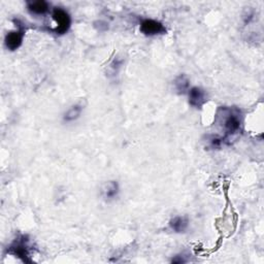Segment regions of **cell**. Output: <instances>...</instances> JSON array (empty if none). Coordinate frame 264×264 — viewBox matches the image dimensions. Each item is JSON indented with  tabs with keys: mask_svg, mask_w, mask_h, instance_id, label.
I'll use <instances>...</instances> for the list:
<instances>
[{
	"mask_svg": "<svg viewBox=\"0 0 264 264\" xmlns=\"http://www.w3.org/2000/svg\"><path fill=\"white\" fill-rule=\"evenodd\" d=\"M174 88L179 93H185L189 90V80L186 76L181 75L174 81Z\"/></svg>",
	"mask_w": 264,
	"mask_h": 264,
	"instance_id": "8fae6325",
	"label": "cell"
},
{
	"mask_svg": "<svg viewBox=\"0 0 264 264\" xmlns=\"http://www.w3.org/2000/svg\"><path fill=\"white\" fill-rule=\"evenodd\" d=\"M28 239L24 235L16 239L11 247L13 254L19 257L28 256Z\"/></svg>",
	"mask_w": 264,
	"mask_h": 264,
	"instance_id": "52a82bcc",
	"label": "cell"
},
{
	"mask_svg": "<svg viewBox=\"0 0 264 264\" xmlns=\"http://www.w3.org/2000/svg\"><path fill=\"white\" fill-rule=\"evenodd\" d=\"M189 103L193 108L199 109L206 101V93L200 87H192L188 90Z\"/></svg>",
	"mask_w": 264,
	"mask_h": 264,
	"instance_id": "277c9868",
	"label": "cell"
},
{
	"mask_svg": "<svg viewBox=\"0 0 264 264\" xmlns=\"http://www.w3.org/2000/svg\"><path fill=\"white\" fill-rule=\"evenodd\" d=\"M139 29L147 37H155V35L163 34L166 32V29L161 22L153 19L143 20L142 23H140Z\"/></svg>",
	"mask_w": 264,
	"mask_h": 264,
	"instance_id": "3957f363",
	"label": "cell"
},
{
	"mask_svg": "<svg viewBox=\"0 0 264 264\" xmlns=\"http://www.w3.org/2000/svg\"><path fill=\"white\" fill-rule=\"evenodd\" d=\"M24 31L23 30H14L7 34L5 44L8 50L16 51L19 49L23 43Z\"/></svg>",
	"mask_w": 264,
	"mask_h": 264,
	"instance_id": "8992f818",
	"label": "cell"
},
{
	"mask_svg": "<svg viewBox=\"0 0 264 264\" xmlns=\"http://www.w3.org/2000/svg\"><path fill=\"white\" fill-rule=\"evenodd\" d=\"M169 227L174 232L183 233L188 229L189 220L185 216H177L169 221Z\"/></svg>",
	"mask_w": 264,
	"mask_h": 264,
	"instance_id": "9c48e42d",
	"label": "cell"
},
{
	"mask_svg": "<svg viewBox=\"0 0 264 264\" xmlns=\"http://www.w3.org/2000/svg\"><path fill=\"white\" fill-rule=\"evenodd\" d=\"M27 10L32 15L44 16L50 11V5L47 2H44V0L30 2L27 4Z\"/></svg>",
	"mask_w": 264,
	"mask_h": 264,
	"instance_id": "ba28073f",
	"label": "cell"
},
{
	"mask_svg": "<svg viewBox=\"0 0 264 264\" xmlns=\"http://www.w3.org/2000/svg\"><path fill=\"white\" fill-rule=\"evenodd\" d=\"M120 192V186L117 181H109L102 185L100 189V195L105 201H113L115 200Z\"/></svg>",
	"mask_w": 264,
	"mask_h": 264,
	"instance_id": "5b68a950",
	"label": "cell"
},
{
	"mask_svg": "<svg viewBox=\"0 0 264 264\" xmlns=\"http://www.w3.org/2000/svg\"><path fill=\"white\" fill-rule=\"evenodd\" d=\"M223 128L227 134H235L239 131L241 121L239 115L232 110H223Z\"/></svg>",
	"mask_w": 264,
	"mask_h": 264,
	"instance_id": "6da1fadb",
	"label": "cell"
},
{
	"mask_svg": "<svg viewBox=\"0 0 264 264\" xmlns=\"http://www.w3.org/2000/svg\"><path fill=\"white\" fill-rule=\"evenodd\" d=\"M83 109H84L83 105L80 103L72 105V107H70L63 115L64 122L70 123V122L77 121L81 117V115L83 113Z\"/></svg>",
	"mask_w": 264,
	"mask_h": 264,
	"instance_id": "30bf717a",
	"label": "cell"
},
{
	"mask_svg": "<svg viewBox=\"0 0 264 264\" xmlns=\"http://www.w3.org/2000/svg\"><path fill=\"white\" fill-rule=\"evenodd\" d=\"M53 20H54L57 24V27L55 28V32L57 34H64L68 31L70 24H72V19L68 13L63 10L62 8H56L53 11L52 14Z\"/></svg>",
	"mask_w": 264,
	"mask_h": 264,
	"instance_id": "7a4b0ae2",
	"label": "cell"
}]
</instances>
